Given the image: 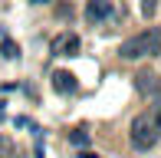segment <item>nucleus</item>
<instances>
[{"mask_svg": "<svg viewBox=\"0 0 161 158\" xmlns=\"http://www.w3.org/2000/svg\"><path fill=\"white\" fill-rule=\"evenodd\" d=\"M161 138V105L148 112H138L135 119H131V128H128V142L135 152H148V148H155Z\"/></svg>", "mask_w": 161, "mask_h": 158, "instance_id": "nucleus-1", "label": "nucleus"}, {"mask_svg": "<svg viewBox=\"0 0 161 158\" xmlns=\"http://www.w3.org/2000/svg\"><path fill=\"white\" fill-rule=\"evenodd\" d=\"M122 59H145V56H161V26H151V30H142L135 37H128L119 49Z\"/></svg>", "mask_w": 161, "mask_h": 158, "instance_id": "nucleus-2", "label": "nucleus"}, {"mask_svg": "<svg viewBox=\"0 0 161 158\" xmlns=\"http://www.w3.org/2000/svg\"><path fill=\"white\" fill-rule=\"evenodd\" d=\"M112 13H115L112 0H89V3H86V20H89V23H102V20H108Z\"/></svg>", "mask_w": 161, "mask_h": 158, "instance_id": "nucleus-3", "label": "nucleus"}, {"mask_svg": "<svg viewBox=\"0 0 161 158\" xmlns=\"http://www.w3.org/2000/svg\"><path fill=\"white\" fill-rule=\"evenodd\" d=\"M53 53L56 56H79V37L76 33H63L53 40Z\"/></svg>", "mask_w": 161, "mask_h": 158, "instance_id": "nucleus-4", "label": "nucleus"}, {"mask_svg": "<svg viewBox=\"0 0 161 158\" xmlns=\"http://www.w3.org/2000/svg\"><path fill=\"white\" fill-rule=\"evenodd\" d=\"M135 89L142 92V96H155V92L161 89V79H158L155 73H148V69H145V73L135 76Z\"/></svg>", "mask_w": 161, "mask_h": 158, "instance_id": "nucleus-5", "label": "nucleus"}, {"mask_svg": "<svg viewBox=\"0 0 161 158\" xmlns=\"http://www.w3.org/2000/svg\"><path fill=\"white\" fill-rule=\"evenodd\" d=\"M53 89L63 92V96H72V92H76V76L66 73V69H56L53 73Z\"/></svg>", "mask_w": 161, "mask_h": 158, "instance_id": "nucleus-6", "label": "nucleus"}, {"mask_svg": "<svg viewBox=\"0 0 161 158\" xmlns=\"http://www.w3.org/2000/svg\"><path fill=\"white\" fill-rule=\"evenodd\" d=\"M0 158H17V145L10 135H0Z\"/></svg>", "mask_w": 161, "mask_h": 158, "instance_id": "nucleus-7", "label": "nucleus"}, {"mask_svg": "<svg viewBox=\"0 0 161 158\" xmlns=\"http://www.w3.org/2000/svg\"><path fill=\"white\" fill-rule=\"evenodd\" d=\"M69 142H72L76 148H86V145L92 142V135L86 132V128H76V132H69Z\"/></svg>", "mask_w": 161, "mask_h": 158, "instance_id": "nucleus-8", "label": "nucleus"}, {"mask_svg": "<svg viewBox=\"0 0 161 158\" xmlns=\"http://www.w3.org/2000/svg\"><path fill=\"white\" fill-rule=\"evenodd\" d=\"M0 53H3V59H17L20 49H17V43H13V40H3V43H0Z\"/></svg>", "mask_w": 161, "mask_h": 158, "instance_id": "nucleus-9", "label": "nucleus"}, {"mask_svg": "<svg viewBox=\"0 0 161 158\" xmlns=\"http://www.w3.org/2000/svg\"><path fill=\"white\" fill-rule=\"evenodd\" d=\"M142 13H145V17H155V13H158V0H142Z\"/></svg>", "mask_w": 161, "mask_h": 158, "instance_id": "nucleus-10", "label": "nucleus"}, {"mask_svg": "<svg viewBox=\"0 0 161 158\" xmlns=\"http://www.w3.org/2000/svg\"><path fill=\"white\" fill-rule=\"evenodd\" d=\"M76 158H99V155H92V152H79Z\"/></svg>", "mask_w": 161, "mask_h": 158, "instance_id": "nucleus-11", "label": "nucleus"}, {"mask_svg": "<svg viewBox=\"0 0 161 158\" xmlns=\"http://www.w3.org/2000/svg\"><path fill=\"white\" fill-rule=\"evenodd\" d=\"M30 3H36V7H43V3H49V0H30Z\"/></svg>", "mask_w": 161, "mask_h": 158, "instance_id": "nucleus-12", "label": "nucleus"}]
</instances>
